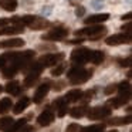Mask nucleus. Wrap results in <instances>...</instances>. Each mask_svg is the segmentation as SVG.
Returning a JSON list of instances; mask_svg holds the SVG:
<instances>
[{
    "label": "nucleus",
    "instance_id": "f257e3e1",
    "mask_svg": "<svg viewBox=\"0 0 132 132\" xmlns=\"http://www.w3.org/2000/svg\"><path fill=\"white\" fill-rule=\"evenodd\" d=\"M74 34L77 36V37H84V36H87V37H89L91 41H97L106 34V27L98 26V24H88V26L84 27V29H80V30H77V31H74Z\"/></svg>",
    "mask_w": 132,
    "mask_h": 132
},
{
    "label": "nucleus",
    "instance_id": "f03ea898",
    "mask_svg": "<svg viewBox=\"0 0 132 132\" xmlns=\"http://www.w3.org/2000/svg\"><path fill=\"white\" fill-rule=\"evenodd\" d=\"M67 77L70 78V82L72 85H80V84L87 82L92 77V70H85L81 65H75L68 71Z\"/></svg>",
    "mask_w": 132,
    "mask_h": 132
},
{
    "label": "nucleus",
    "instance_id": "7ed1b4c3",
    "mask_svg": "<svg viewBox=\"0 0 132 132\" xmlns=\"http://www.w3.org/2000/svg\"><path fill=\"white\" fill-rule=\"evenodd\" d=\"M70 30L65 27H55V29L50 30L48 33L41 36V40L44 41H61L68 36Z\"/></svg>",
    "mask_w": 132,
    "mask_h": 132
},
{
    "label": "nucleus",
    "instance_id": "20e7f679",
    "mask_svg": "<svg viewBox=\"0 0 132 132\" xmlns=\"http://www.w3.org/2000/svg\"><path fill=\"white\" fill-rule=\"evenodd\" d=\"M64 57H65L64 53H50V54L41 55L38 58V63L43 67H53V65H57L60 61H63Z\"/></svg>",
    "mask_w": 132,
    "mask_h": 132
},
{
    "label": "nucleus",
    "instance_id": "39448f33",
    "mask_svg": "<svg viewBox=\"0 0 132 132\" xmlns=\"http://www.w3.org/2000/svg\"><path fill=\"white\" fill-rule=\"evenodd\" d=\"M111 109L108 106H95V108H88L87 111V117L89 121H98V119H104V118H108L111 115Z\"/></svg>",
    "mask_w": 132,
    "mask_h": 132
},
{
    "label": "nucleus",
    "instance_id": "423d86ee",
    "mask_svg": "<svg viewBox=\"0 0 132 132\" xmlns=\"http://www.w3.org/2000/svg\"><path fill=\"white\" fill-rule=\"evenodd\" d=\"M89 53H91V50L85 48V47H78V48L72 50L71 61L72 63H77L78 65H82V64L89 61Z\"/></svg>",
    "mask_w": 132,
    "mask_h": 132
},
{
    "label": "nucleus",
    "instance_id": "0eeeda50",
    "mask_svg": "<svg viewBox=\"0 0 132 132\" xmlns=\"http://www.w3.org/2000/svg\"><path fill=\"white\" fill-rule=\"evenodd\" d=\"M131 43V34L129 33H121V34H114L105 38L106 46H121V44H129Z\"/></svg>",
    "mask_w": 132,
    "mask_h": 132
},
{
    "label": "nucleus",
    "instance_id": "6e6552de",
    "mask_svg": "<svg viewBox=\"0 0 132 132\" xmlns=\"http://www.w3.org/2000/svg\"><path fill=\"white\" fill-rule=\"evenodd\" d=\"M50 81H46V82H43L40 87H37V89H36L34 92V98H33V101H34V104H40L41 101L46 98V95L48 94L50 91Z\"/></svg>",
    "mask_w": 132,
    "mask_h": 132
},
{
    "label": "nucleus",
    "instance_id": "1a4fd4ad",
    "mask_svg": "<svg viewBox=\"0 0 132 132\" xmlns=\"http://www.w3.org/2000/svg\"><path fill=\"white\" fill-rule=\"evenodd\" d=\"M37 122H38V125H40V126H48V125H51V123L54 122V112L50 111V109L41 112V114L38 115V118H37Z\"/></svg>",
    "mask_w": 132,
    "mask_h": 132
},
{
    "label": "nucleus",
    "instance_id": "9d476101",
    "mask_svg": "<svg viewBox=\"0 0 132 132\" xmlns=\"http://www.w3.org/2000/svg\"><path fill=\"white\" fill-rule=\"evenodd\" d=\"M53 106L57 109V115L60 118H63L64 115L68 112V102H67L64 98H57V100L53 102Z\"/></svg>",
    "mask_w": 132,
    "mask_h": 132
},
{
    "label": "nucleus",
    "instance_id": "9b49d317",
    "mask_svg": "<svg viewBox=\"0 0 132 132\" xmlns=\"http://www.w3.org/2000/svg\"><path fill=\"white\" fill-rule=\"evenodd\" d=\"M109 19V14L108 13H100V14H91L89 17L84 19V23L88 26V24H100V23H104Z\"/></svg>",
    "mask_w": 132,
    "mask_h": 132
},
{
    "label": "nucleus",
    "instance_id": "f8f14e48",
    "mask_svg": "<svg viewBox=\"0 0 132 132\" xmlns=\"http://www.w3.org/2000/svg\"><path fill=\"white\" fill-rule=\"evenodd\" d=\"M23 31H24V26L16 24V26L2 27L0 29V36H14V34H21Z\"/></svg>",
    "mask_w": 132,
    "mask_h": 132
},
{
    "label": "nucleus",
    "instance_id": "ddd939ff",
    "mask_svg": "<svg viewBox=\"0 0 132 132\" xmlns=\"http://www.w3.org/2000/svg\"><path fill=\"white\" fill-rule=\"evenodd\" d=\"M129 100H131V95L119 94V97H117V98H111V100H108V105H111L112 108H119V106L125 105L126 102H129Z\"/></svg>",
    "mask_w": 132,
    "mask_h": 132
},
{
    "label": "nucleus",
    "instance_id": "4468645a",
    "mask_svg": "<svg viewBox=\"0 0 132 132\" xmlns=\"http://www.w3.org/2000/svg\"><path fill=\"white\" fill-rule=\"evenodd\" d=\"M24 46V40L21 38H9V40L0 41V48H19Z\"/></svg>",
    "mask_w": 132,
    "mask_h": 132
},
{
    "label": "nucleus",
    "instance_id": "2eb2a0df",
    "mask_svg": "<svg viewBox=\"0 0 132 132\" xmlns=\"http://www.w3.org/2000/svg\"><path fill=\"white\" fill-rule=\"evenodd\" d=\"M3 89L10 95H19L21 91V87H20V82H19V81L13 80V81H9V82L4 85Z\"/></svg>",
    "mask_w": 132,
    "mask_h": 132
},
{
    "label": "nucleus",
    "instance_id": "dca6fc26",
    "mask_svg": "<svg viewBox=\"0 0 132 132\" xmlns=\"http://www.w3.org/2000/svg\"><path fill=\"white\" fill-rule=\"evenodd\" d=\"M36 20V16H31V14H27V16H23V17H16L10 19V23H14V24H20V26H30L33 21Z\"/></svg>",
    "mask_w": 132,
    "mask_h": 132
},
{
    "label": "nucleus",
    "instance_id": "f3484780",
    "mask_svg": "<svg viewBox=\"0 0 132 132\" xmlns=\"http://www.w3.org/2000/svg\"><path fill=\"white\" fill-rule=\"evenodd\" d=\"M108 125H111V126H119V125H129L131 123V115H126V117H115V118H112V119H109L108 122Z\"/></svg>",
    "mask_w": 132,
    "mask_h": 132
},
{
    "label": "nucleus",
    "instance_id": "a211bd4d",
    "mask_svg": "<svg viewBox=\"0 0 132 132\" xmlns=\"http://www.w3.org/2000/svg\"><path fill=\"white\" fill-rule=\"evenodd\" d=\"M50 26H51V23H50L48 20H46V19H40V17H36V20L33 21L29 27L31 30H44V29H47V27H50Z\"/></svg>",
    "mask_w": 132,
    "mask_h": 132
},
{
    "label": "nucleus",
    "instance_id": "6ab92c4d",
    "mask_svg": "<svg viewBox=\"0 0 132 132\" xmlns=\"http://www.w3.org/2000/svg\"><path fill=\"white\" fill-rule=\"evenodd\" d=\"M104 58H105V54L101 50H91V53H89V63L95 64V65L102 63Z\"/></svg>",
    "mask_w": 132,
    "mask_h": 132
},
{
    "label": "nucleus",
    "instance_id": "aec40b11",
    "mask_svg": "<svg viewBox=\"0 0 132 132\" xmlns=\"http://www.w3.org/2000/svg\"><path fill=\"white\" fill-rule=\"evenodd\" d=\"M81 97H82V91H81V89H70L65 94L64 100H65L67 102H77V101L81 100Z\"/></svg>",
    "mask_w": 132,
    "mask_h": 132
},
{
    "label": "nucleus",
    "instance_id": "412c9836",
    "mask_svg": "<svg viewBox=\"0 0 132 132\" xmlns=\"http://www.w3.org/2000/svg\"><path fill=\"white\" fill-rule=\"evenodd\" d=\"M29 104H30V98H29V97H21L20 100H19V102L14 105V109H13V112H14L16 115L21 114V112H23L24 109L29 106Z\"/></svg>",
    "mask_w": 132,
    "mask_h": 132
},
{
    "label": "nucleus",
    "instance_id": "4be33fe9",
    "mask_svg": "<svg viewBox=\"0 0 132 132\" xmlns=\"http://www.w3.org/2000/svg\"><path fill=\"white\" fill-rule=\"evenodd\" d=\"M38 78H40V72H36V71L29 72V74L26 75V78H24V87H26V88L33 87L36 82H37Z\"/></svg>",
    "mask_w": 132,
    "mask_h": 132
},
{
    "label": "nucleus",
    "instance_id": "5701e85b",
    "mask_svg": "<svg viewBox=\"0 0 132 132\" xmlns=\"http://www.w3.org/2000/svg\"><path fill=\"white\" fill-rule=\"evenodd\" d=\"M88 111V106L87 105H81V106H74V108L70 109V115L72 118H82L84 115Z\"/></svg>",
    "mask_w": 132,
    "mask_h": 132
},
{
    "label": "nucleus",
    "instance_id": "b1692460",
    "mask_svg": "<svg viewBox=\"0 0 132 132\" xmlns=\"http://www.w3.org/2000/svg\"><path fill=\"white\" fill-rule=\"evenodd\" d=\"M0 7L6 12H14L17 9V0H0Z\"/></svg>",
    "mask_w": 132,
    "mask_h": 132
},
{
    "label": "nucleus",
    "instance_id": "393cba45",
    "mask_svg": "<svg viewBox=\"0 0 132 132\" xmlns=\"http://www.w3.org/2000/svg\"><path fill=\"white\" fill-rule=\"evenodd\" d=\"M26 123H27V119H26V118H23V119H19V121H13V123L6 129V132H19L24 125H26Z\"/></svg>",
    "mask_w": 132,
    "mask_h": 132
},
{
    "label": "nucleus",
    "instance_id": "a878e982",
    "mask_svg": "<svg viewBox=\"0 0 132 132\" xmlns=\"http://www.w3.org/2000/svg\"><path fill=\"white\" fill-rule=\"evenodd\" d=\"M117 91L119 94H126V95H131V84H129L128 80H123L122 82H119L117 85Z\"/></svg>",
    "mask_w": 132,
    "mask_h": 132
},
{
    "label": "nucleus",
    "instance_id": "bb28decb",
    "mask_svg": "<svg viewBox=\"0 0 132 132\" xmlns=\"http://www.w3.org/2000/svg\"><path fill=\"white\" fill-rule=\"evenodd\" d=\"M12 109V100L10 98H2L0 100V114H6Z\"/></svg>",
    "mask_w": 132,
    "mask_h": 132
},
{
    "label": "nucleus",
    "instance_id": "cd10ccee",
    "mask_svg": "<svg viewBox=\"0 0 132 132\" xmlns=\"http://www.w3.org/2000/svg\"><path fill=\"white\" fill-rule=\"evenodd\" d=\"M105 125L104 123H95V125H88V126H84L81 128L82 132H102Z\"/></svg>",
    "mask_w": 132,
    "mask_h": 132
},
{
    "label": "nucleus",
    "instance_id": "c85d7f7f",
    "mask_svg": "<svg viewBox=\"0 0 132 132\" xmlns=\"http://www.w3.org/2000/svg\"><path fill=\"white\" fill-rule=\"evenodd\" d=\"M13 123V118L12 117H3L0 118V131H6L10 125Z\"/></svg>",
    "mask_w": 132,
    "mask_h": 132
},
{
    "label": "nucleus",
    "instance_id": "c756f323",
    "mask_svg": "<svg viewBox=\"0 0 132 132\" xmlns=\"http://www.w3.org/2000/svg\"><path fill=\"white\" fill-rule=\"evenodd\" d=\"M95 92H97V89H88V91H85V92H82V97H81V100L84 101V104H87L88 101H91L92 100V97L95 95Z\"/></svg>",
    "mask_w": 132,
    "mask_h": 132
},
{
    "label": "nucleus",
    "instance_id": "7c9ffc66",
    "mask_svg": "<svg viewBox=\"0 0 132 132\" xmlns=\"http://www.w3.org/2000/svg\"><path fill=\"white\" fill-rule=\"evenodd\" d=\"M67 68V64H58L57 67H54V68L51 70V75H54V77H58V75H61L64 72V70Z\"/></svg>",
    "mask_w": 132,
    "mask_h": 132
},
{
    "label": "nucleus",
    "instance_id": "2f4dec72",
    "mask_svg": "<svg viewBox=\"0 0 132 132\" xmlns=\"http://www.w3.org/2000/svg\"><path fill=\"white\" fill-rule=\"evenodd\" d=\"M117 63L119 67H126V68H129V67H131V57L128 55L126 58H118Z\"/></svg>",
    "mask_w": 132,
    "mask_h": 132
},
{
    "label": "nucleus",
    "instance_id": "473e14b6",
    "mask_svg": "<svg viewBox=\"0 0 132 132\" xmlns=\"http://www.w3.org/2000/svg\"><path fill=\"white\" fill-rule=\"evenodd\" d=\"M115 91H117V84H109L108 87L104 88V94L105 95H112Z\"/></svg>",
    "mask_w": 132,
    "mask_h": 132
},
{
    "label": "nucleus",
    "instance_id": "72a5a7b5",
    "mask_svg": "<svg viewBox=\"0 0 132 132\" xmlns=\"http://www.w3.org/2000/svg\"><path fill=\"white\" fill-rule=\"evenodd\" d=\"M80 131H81V126L78 123H70L65 128V132H80Z\"/></svg>",
    "mask_w": 132,
    "mask_h": 132
},
{
    "label": "nucleus",
    "instance_id": "f704fd0d",
    "mask_svg": "<svg viewBox=\"0 0 132 132\" xmlns=\"http://www.w3.org/2000/svg\"><path fill=\"white\" fill-rule=\"evenodd\" d=\"M67 44H82L84 43V38H74V40H68V41H65Z\"/></svg>",
    "mask_w": 132,
    "mask_h": 132
},
{
    "label": "nucleus",
    "instance_id": "c9c22d12",
    "mask_svg": "<svg viewBox=\"0 0 132 132\" xmlns=\"http://www.w3.org/2000/svg\"><path fill=\"white\" fill-rule=\"evenodd\" d=\"M131 27H132L131 23H126V24H123V26L121 27V30H122L123 33H129V34H131Z\"/></svg>",
    "mask_w": 132,
    "mask_h": 132
},
{
    "label": "nucleus",
    "instance_id": "e433bc0d",
    "mask_svg": "<svg viewBox=\"0 0 132 132\" xmlns=\"http://www.w3.org/2000/svg\"><path fill=\"white\" fill-rule=\"evenodd\" d=\"M64 87H65V82H64V81H60V82H57L54 85V89H55V91H61Z\"/></svg>",
    "mask_w": 132,
    "mask_h": 132
},
{
    "label": "nucleus",
    "instance_id": "4c0bfd02",
    "mask_svg": "<svg viewBox=\"0 0 132 132\" xmlns=\"http://www.w3.org/2000/svg\"><path fill=\"white\" fill-rule=\"evenodd\" d=\"M84 13H85V9H84V7H78V9L75 10V14H77L78 17H80V16H82Z\"/></svg>",
    "mask_w": 132,
    "mask_h": 132
},
{
    "label": "nucleus",
    "instance_id": "58836bf2",
    "mask_svg": "<svg viewBox=\"0 0 132 132\" xmlns=\"http://www.w3.org/2000/svg\"><path fill=\"white\" fill-rule=\"evenodd\" d=\"M9 23H10V19H2V20H0V29L3 26H6V24H9Z\"/></svg>",
    "mask_w": 132,
    "mask_h": 132
},
{
    "label": "nucleus",
    "instance_id": "ea45409f",
    "mask_svg": "<svg viewBox=\"0 0 132 132\" xmlns=\"http://www.w3.org/2000/svg\"><path fill=\"white\" fill-rule=\"evenodd\" d=\"M31 131H33V126H26V125H24L19 132H31Z\"/></svg>",
    "mask_w": 132,
    "mask_h": 132
},
{
    "label": "nucleus",
    "instance_id": "a19ab883",
    "mask_svg": "<svg viewBox=\"0 0 132 132\" xmlns=\"http://www.w3.org/2000/svg\"><path fill=\"white\" fill-rule=\"evenodd\" d=\"M38 50H54V46H40Z\"/></svg>",
    "mask_w": 132,
    "mask_h": 132
},
{
    "label": "nucleus",
    "instance_id": "79ce46f5",
    "mask_svg": "<svg viewBox=\"0 0 132 132\" xmlns=\"http://www.w3.org/2000/svg\"><path fill=\"white\" fill-rule=\"evenodd\" d=\"M131 17H132V13H126V14H123V16H122V17H121V19H122V20L125 21V20H129V19H131Z\"/></svg>",
    "mask_w": 132,
    "mask_h": 132
},
{
    "label": "nucleus",
    "instance_id": "37998d69",
    "mask_svg": "<svg viewBox=\"0 0 132 132\" xmlns=\"http://www.w3.org/2000/svg\"><path fill=\"white\" fill-rule=\"evenodd\" d=\"M3 91V85H0V92Z\"/></svg>",
    "mask_w": 132,
    "mask_h": 132
},
{
    "label": "nucleus",
    "instance_id": "c03bdc74",
    "mask_svg": "<svg viewBox=\"0 0 132 132\" xmlns=\"http://www.w3.org/2000/svg\"><path fill=\"white\" fill-rule=\"evenodd\" d=\"M109 132H118V131H117V129H112V131H109Z\"/></svg>",
    "mask_w": 132,
    "mask_h": 132
},
{
    "label": "nucleus",
    "instance_id": "a18cd8bd",
    "mask_svg": "<svg viewBox=\"0 0 132 132\" xmlns=\"http://www.w3.org/2000/svg\"><path fill=\"white\" fill-rule=\"evenodd\" d=\"M102 132H104V131H102Z\"/></svg>",
    "mask_w": 132,
    "mask_h": 132
}]
</instances>
